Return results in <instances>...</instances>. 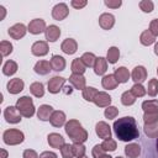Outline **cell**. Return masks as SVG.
I'll use <instances>...</instances> for the list:
<instances>
[{
	"instance_id": "obj_52",
	"label": "cell",
	"mask_w": 158,
	"mask_h": 158,
	"mask_svg": "<svg viewBox=\"0 0 158 158\" xmlns=\"http://www.w3.org/2000/svg\"><path fill=\"white\" fill-rule=\"evenodd\" d=\"M40 158H58V156H57L54 152L46 151V152H42V153L40 154Z\"/></svg>"
},
{
	"instance_id": "obj_21",
	"label": "cell",
	"mask_w": 158,
	"mask_h": 158,
	"mask_svg": "<svg viewBox=\"0 0 158 158\" xmlns=\"http://www.w3.org/2000/svg\"><path fill=\"white\" fill-rule=\"evenodd\" d=\"M53 114V107L51 105H41L37 110V117L41 121H49L51 116Z\"/></svg>"
},
{
	"instance_id": "obj_26",
	"label": "cell",
	"mask_w": 158,
	"mask_h": 158,
	"mask_svg": "<svg viewBox=\"0 0 158 158\" xmlns=\"http://www.w3.org/2000/svg\"><path fill=\"white\" fill-rule=\"evenodd\" d=\"M125 154L127 158H137L141 154V146L138 143H128L125 147Z\"/></svg>"
},
{
	"instance_id": "obj_42",
	"label": "cell",
	"mask_w": 158,
	"mask_h": 158,
	"mask_svg": "<svg viewBox=\"0 0 158 158\" xmlns=\"http://www.w3.org/2000/svg\"><path fill=\"white\" fill-rule=\"evenodd\" d=\"M0 51H1V54L4 57H6L12 52V44L9 41H1L0 42Z\"/></svg>"
},
{
	"instance_id": "obj_9",
	"label": "cell",
	"mask_w": 158,
	"mask_h": 158,
	"mask_svg": "<svg viewBox=\"0 0 158 158\" xmlns=\"http://www.w3.org/2000/svg\"><path fill=\"white\" fill-rule=\"evenodd\" d=\"M27 31H28V30L26 28V26H25L23 23H15L14 26H11V27L9 28L7 33L10 35L11 38H14V40H20V38H22V37L26 35Z\"/></svg>"
},
{
	"instance_id": "obj_5",
	"label": "cell",
	"mask_w": 158,
	"mask_h": 158,
	"mask_svg": "<svg viewBox=\"0 0 158 158\" xmlns=\"http://www.w3.org/2000/svg\"><path fill=\"white\" fill-rule=\"evenodd\" d=\"M21 114L17 110L16 106H7L4 110V117L6 118V121L9 123H19L22 118H21Z\"/></svg>"
},
{
	"instance_id": "obj_61",
	"label": "cell",
	"mask_w": 158,
	"mask_h": 158,
	"mask_svg": "<svg viewBox=\"0 0 158 158\" xmlns=\"http://www.w3.org/2000/svg\"><path fill=\"white\" fill-rule=\"evenodd\" d=\"M157 74H158V68H157Z\"/></svg>"
},
{
	"instance_id": "obj_38",
	"label": "cell",
	"mask_w": 158,
	"mask_h": 158,
	"mask_svg": "<svg viewBox=\"0 0 158 158\" xmlns=\"http://www.w3.org/2000/svg\"><path fill=\"white\" fill-rule=\"evenodd\" d=\"M72 148H73V154H74V157L79 158V157H84V156H85L86 147H85L83 143H73V144H72Z\"/></svg>"
},
{
	"instance_id": "obj_20",
	"label": "cell",
	"mask_w": 158,
	"mask_h": 158,
	"mask_svg": "<svg viewBox=\"0 0 158 158\" xmlns=\"http://www.w3.org/2000/svg\"><path fill=\"white\" fill-rule=\"evenodd\" d=\"M69 83L75 88V89H78V90H84L86 86H85V84H86V79L81 75V74H72L70 77H69Z\"/></svg>"
},
{
	"instance_id": "obj_49",
	"label": "cell",
	"mask_w": 158,
	"mask_h": 158,
	"mask_svg": "<svg viewBox=\"0 0 158 158\" xmlns=\"http://www.w3.org/2000/svg\"><path fill=\"white\" fill-rule=\"evenodd\" d=\"M149 31L157 37L158 36V19H154L149 23Z\"/></svg>"
},
{
	"instance_id": "obj_45",
	"label": "cell",
	"mask_w": 158,
	"mask_h": 158,
	"mask_svg": "<svg viewBox=\"0 0 158 158\" xmlns=\"http://www.w3.org/2000/svg\"><path fill=\"white\" fill-rule=\"evenodd\" d=\"M104 115H105V117H106V118H109V120L115 118V117L118 115V109H117V107H115V106H107V107L105 109Z\"/></svg>"
},
{
	"instance_id": "obj_51",
	"label": "cell",
	"mask_w": 158,
	"mask_h": 158,
	"mask_svg": "<svg viewBox=\"0 0 158 158\" xmlns=\"http://www.w3.org/2000/svg\"><path fill=\"white\" fill-rule=\"evenodd\" d=\"M72 6L74 7V9H81V7H84V6H86V4H88V1L86 0H81V1H78V0H72Z\"/></svg>"
},
{
	"instance_id": "obj_28",
	"label": "cell",
	"mask_w": 158,
	"mask_h": 158,
	"mask_svg": "<svg viewBox=\"0 0 158 158\" xmlns=\"http://www.w3.org/2000/svg\"><path fill=\"white\" fill-rule=\"evenodd\" d=\"M144 133L149 138H158V121L153 123H144Z\"/></svg>"
},
{
	"instance_id": "obj_34",
	"label": "cell",
	"mask_w": 158,
	"mask_h": 158,
	"mask_svg": "<svg viewBox=\"0 0 158 158\" xmlns=\"http://www.w3.org/2000/svg\"><path fill=\"white\" fill-rule=\"evenodd\" d=\"M144 112H158V100H146L142 102Z\"/></svg>"
},
{
	"instance_id": "obj_17",
	"label": "cell",
	"mask_w": 158,
	"mask_h": 158,
	"mask_svg": "<svg viewBox=\"0 0 158 158\" xmlns=\"http://www.w3.org/2000/svg\"><path fill=\"white\" fill-rule=\"evenodd\" d=\"M65 114L60 110H57V111H53L51 118H49V122L53 127H62L64 123H65Z\"/></svg>"
},
{
	"instance_id": "obj_43",
	"label": "cell",
	"mask_w": 158,
	"mask_h": 158,
	"mask_svg": "<svg viewBox=\"0 0 158 158\" xmlns=\"http://www.w3.org/2000/svg\"><path fill=\"white\" fill-rule=\"evenodd\" d=\"M153 7H154V4L151 1V0H142L139 1V9L143 11V12H152L153 11Z\"/></svg>"
},
{
	"instance_id": "obj_32",
	"label": "cell",
	"mask_w": 158,
	"mask_h": 158,
	"mask_svg": "<svg viewBox=\"0 0 158 158\" xmlns=\"http://www.w3.org/2000/svg\"><path fill=\"white\" fill-rule=\"evenodd\" d=\"M16 72H17V63L15 60H7V62H5V64L2 67V73L5 75L10 77V75H14Z\"/></svg>"
},
{
	"instance_id": "obj_47",
	"label": "cell",
	"mask_w": 158,
	"mask_h": 158,
	"mask_svg": "<svg viewBox=\"0 0 158 158\" xmlns=\"http://www.w3.org/2000/svg\"><path fill=\"white\" fill-rule=\"evenodd\" d=\"M91 154H93L94 158H101L105 154V151L102 149L101 144H95L94 148H93V151H91Z\"/></svg>"
},
{
	"instance_id": "obj_60",
	"label": "cell",
	"mask_w": 158,
	"mask_h": 158,
	"mask_svg": "<svg viewBox=\"0 0 158 158\" xmlns=\"http://www.w3.org/2000/svg\"><path fill=\"white\" fill-rule=\"evenodd\" d=\"M116 158H122V157H120V156H118V157H116Z\"/></svg>"
},
{
	"instance_id": "obj_55",
	"label": "cell",
	"mask_w": 158,
	"mask_h": 158,
	"mask_svg": "<svg viewBox=\"0 0 158 158\" xmlns=\"http://www.w3.org/2000/svg\"><path fill=\"white\" fill-rule=\"evenodd\" d=\"M0 152H1V157L0 158H7V152L5 149H1Z\"/></svg>"
},
{
	"instance_id": "obj_35",
	"label": "cell",
	"mask_w": 158,
	"mask_h": 158,
	"mask_svg": "<svg viewBox=\"0 0 158 158\" xmlns=\"http://www.w3.org/2000/svg\"><path fill=\"white\" fill-rule=\"evenodd\" d=\"M99 94V91L93 88V86H86L84 90H83V98L86 100V101H94V99L96 98V95Z\"/></svg>"
},
{
	"instance_id": "obj_40",
	"label": "cell",
	"mask_w": 158,
	"mask_h": 158,
	"mask_svg": "<svg viewBox=\"0 0 158 158\" xmlns=\"http://www.w3.org/2000/svg\"><path fill=\"white\" fill-rule=\"evenodd\" d=\"M130 91L133 94L135 98H142V96H144L146 93H147V90L144 89V86H143L142 84H135V85L131 88Z\"/></svg>"
},
{
	"instance_id": "obj_53",
	"label": "cell",
	"mask_w": 158,
	"mask_h": 158,
	"mask_svg": "<svg viewBox=\"0 0 158 158\" xmlns=\"http://www.w3.org/2000/svg\"><path fill=\"white\" fill-rule=\"evenodd\" d=\"M63 89H64V90H63V93H64V94H67V95H68V94H72V91H73L72 86H69V85H68V86H64Z\"/></svg>"
},
{
	"instance_id": "obj_58",
	"label": "cell",
	"mask_w": 158,
	"mask_h": 158,
	"mask_svg": "<svg viewBox=\"0 0 158 158\" xmlns=\"http://www.w3.org/2000/svg\"><path fill=\"white\" fill-rule=\"evenodd\" d=\"M156 147H157V152H158V138H157V142H156Z\"/></svg>"
},
{
	"instance_id": "obj_23",
	"label": "cell",
	"mask_w": 158,
	"mask_h": 158,
	"mask_svg": "<svg viewBox=\"0 0 158 158\" xmlns=\"http://www.w3.org/2000/svg\"><path fill=\"white\" fill-rule=\"evenodd\" d=\"M51 67L54 72H62L65 68V59L62 56L54 54L52 56V59H51Z\"/></svg>"
},
{
	"instance_id": "obj_48",
	"label": "cell",
	"mask_w": 158,
	"mask_h": 158,
	"mask_svg": "<svg viewBox=\"0 0 158 158\" xmlns=\"http://www.w3.org/2000/svg\"><path fill=\"white\" fill-rule=\"evenodd\" d=\"M104 2H105V5L107 7H111V9H118L122 5L121 0H105Z\"/></svg>"
},
{
	"instance_id": "obj_59",
	"label": "cell",
	"mask_w": 158,
	"mask_h": 158,
	"mask_svg": "<svg viewBox=\"0 0 158 158\" xmlns=\"http://www.w3.org/2000/svg\"><path fill=\"white\" fill-rule=\"evenodd\" d=\"M79 158H88V157H85V156H84V157H79Z\"/></svg>"
},
{
	"instance_id": "obj_1",
	"label": "cell",
	"mask_w": 158,
	"mask_h": 158,
	"mask_svg": "<svg viewBox=\"0 0 158 158\" xmlns=\"http://www.w3.org/2000/svg\"><path fill=\"white\" fill-rule=\"evenodd\" d=\"M114 132L122 142H130L139 137V131L136 120L132 116H125L114 122Z\"/></svg>"
},
{
	"instance_id": "obj_39",
	"label": "cell",
	"mask_w": 158,
	"mask_h": 158,
	"mask_svg": "<svg viewBox=\"0 0 158 158\" xmlns=\"http://www.w3.org/2000/svg\"><path fill=\"white\" fill-rule=\"evenodd\" d=\"M147 93L149 96L154 98L158 94V79H151L148 81V86H147Z\"/></svg>"
},
{
	"instance_id": "obj_13",
	"label": "cell",
	"mask_w": 158,
	"mask_h": 158,
	"mask_svg": "<svg viewBox=\"0 0 158 158\" xmlns=\"http://www.w3.org/2000/svg\"><path fill=\"white\" fill-rule=\"evenodd\" d=\"M132 80L135 81V84H141L142 81H144L147 79V70L142 65H137L133 70H132Z\"/></svg>"
},
{
	"instance_id": "obj_7",
	"label": "cell",
	"mask_w": 158,
	"mask_h": 158,
	"mask_svg": "<svg viewBox=\"0 0 158 158\" xmlns=\"http://www.w3.org/2000/svg\"><path fill=\"white\" fill-rule=\"evenodd\" d=\"M46 28H47V27H46V22H44V20H42V19H35V20H32V21L28 23V26H27L28 32L32 33V35H40V33L44 32Z\"/></svg>"
},
{
	"instance_id": "obj_16",
	"label": "cell",
	"mask_w": 158,
	"mask_h": 158,
	"mask_svg": "<svg viewBox=\"0 0 158 158\" xmlns=\"http://www.w3.org/2000/svg\"><path fill=\"white\" fill-rule=\"evenodd\" d=\"M60 49L65 53V54H74L78 49V43L73 38H67L62 42L60 44Z\"/></svg>"
},
{
	"instance_id": "obj_10",
	"label": "cell",
	"mask_w": 158,
	"mask_h": 158,
	"mask_svg": "<svg viewBox=\"0 0 158 158\" xmlns=\"http://www.w3.org/2000/svg\"><path fill=\"white\" fill-rule=\"evenodd\" d=\"M95 132L96 135L99 136V138H102V139H109L111 138V127L104 122V121H99L95 126Z\"/></svg>"
},
{
	"instance_id": "obj_50",
	"label": "cell",
	"mask_w": 158,
	"mask_h": 158,
	"mask_svg": "<svg viewBox=\"0 0 158 158\" xmlns=\"http://www.w3.org/2000/svg\"><path fill=\"white\" fill-rule=\"evenodd\" d=\"M22 157L23 158H40L37 152L33 151V149H25L23 153H22Z\"/></svg>"
},
{
	"instance_id": "obj_37",
	"label": "cell",
	"mask_w": 158,
	"mask_h": 158,
	"mask_svg": "<svg viewBox=\"0 0 158 158\" xmlns=\"http://www.w3.org/2000/svg\"><path fill=\"white\" fill-rule=\"evenodd\" d=\"M135 101H136V98L133 96V94L131 91H125L121 95V102L125 106H131L135 104Z\"/></svg>"
},
{
	"instance_id": "obj_33",
	"label": "cell",
	"mask_w": 158,
	"mask_h": 158,
	"mask_svg": "<svg viewBox=\"0 0 158 158\" xmlns=\"http://www.w3.org/2000/svg\"><path fill=\"white\" fill-rule=\"evenodd\" d=\"M120 58V51L117 47H110L106 54V60L111 64H115Z\"/></svg>"
},
{
	"instance_id": "obj_30",
	"label": "cell",
	"mask_w": 158,
	"mask_h": 158,
	"mask_svg": "<svg viewBox=\"0 0 158 158\" xmlns=\"http://www.w3.org/2000/svg\"><path fill=\"white\" fill-rule=\"evenodd\" d=\"M85 70H86V67L83 63L81 58H75L72 62V72H73V74H81L83 75Z\"/></svg>"
},
{
	"instance_id": "obj_44",
	"label": "cell",
	"mask_w": 158,
	"mask_h": 158,
	"mask_svg": "<svg viewBox=\"0 0 158 158\" xmlns=\"http://www.w3.org/2000/svg\"><path fill=\"white\" fill-rule=\"evenodd\" d=\"M60 154L63 158H73L74 154H73V148H72V144L69 143H65L62 148H60Z\"/></svg>"
},
{
	"instance_id": "obj_22",
	"label": "cell",
	"mask_w": 158,
	"mask_h": 158,
	"mask_svg": "<svg viewBox=\"0 0 158 158\" xmlns=\"http://www.w3.org/2000/svg\"><path fill=\"white\" fill-rule=\"evenodd\" d=\"M35 72L40 75H47L51 70H52V67H51V62L48 60H38L36 64H35Z\"/></svg>"
},
{
	"instance_id": "obj_2",
	"label": "cell",
	"mask_w": 158,
	"mask_h": 158,
	"mask_svg": "<svg viewBox=\"0 0 158 158\" xmlns=\"http://www.w3.org/2000/svg\"><path fill=\"white\" fill-rule=\"evenodd\" d=\"M64 130L74 143H84L88 139V132L81 127V123L78 120H69L65 123Z\"/></svg>"
},
{
	"instance_id": "obj_46",
	"label": "cell",
	"mask_w": 158,
	"mask_h": 158,
	"mask_svg": "<svg viewBox=\"0 0 158 158\" xmlns=\"http://www.w3.org/2000/svg\"><path fill=\"white\" fill-rule=\"evenodd\" d=\"M144 123H153L158 121V112H144L143 115Z\"/></svg>"
},
{
	"instance_id": "obj_18",
	"label": "cell",
	"mask_w": 158,
	"mask_h": 158,
	"mask_svg": "<svg viewBox=\"0 0 158 158\" xmlns=\"http://www.w3.org/2000/svg\"><path fill=\"white\" fill-rule=\"evenodd\" d=\"M47 141H48V144L52 147V148H62L64 144H65V142H64V138L59 135V133H56V132H53V133H49L48 135V137H47Z\"/></svg>"
},
{
	"instance_id": "obj_4",
	"label": "cell",
	"mask_w": 158,
	"mask_h": 158,
	"mask_svg": "<svg viewBox=\"0 0 158 158\" xmlns=\"http://www.w3.org/2000/svg\"><path fill=\"white\" fill-rule=\"evenodd\" d=\"M2 138H4V142L9 146H16V144H20L23 142L25 139V136H23V132H21L20 130H16V128H10V130H6L2 135Z\"/></svg>"
},
{
	"instance_id": "obj_3",
	"label": "cell",
	"mask_w": 158,
	"mask_h": 158,
	"mask_svg": "<svg viewBox=\"0 0 158 158\" xmlns=\"http://www.w3.org/2000/svg\"><path fill=\"white\" fill-rule=\"evenodd\" d=\"M16 107L23 117H32L35 115V105L30 96H21L17 99Z\"/></svg>"
},
{
	"instance_id": "obj_54",
	"label": "cell",
	"mask_w": 158,
	"mask_h": 158,
	"mask_svg": "<svg viewBox=\"0 0 158 158\" xmlns=\"http://www.w3.org/2000/svg\"><path fill=\"white\" fill-rule=\"evenodd\" d=\"M0 10H1V12H2V14H1V16H0V20H2V19L5 17V14H6V12H5V9H4V6H0Z\"/></svg>"
},
{
	"instance_id": "obj_6",
	"label": "cell",
	"mask_w": 158,
	"mask_h": 158,
	"mask_svg": "<svg viewBox=\"0 0 158 158\" xmlns=\"http://www.w3.org/2000/svg\"><path fill=\"white\" fill-rule=\"evenodd\" d=\"M68 14H69L68 6H67V4H64V2L57 4V5L53 7V10H52V17H53L54 20H57V21L64 20V19L68 16Z\"/></svg>"
},
{
	"instance_id": "obj_31",
	"label": "cell",
	"mask_w": 158,
	"mask_h": 158,
	"mask_svg": "<svg viewBox=\"0 0 158 158\" xmlns=\"http://www.w3.org/2000/svg\"><path fill=\"white\" fill-rule=\"evenodd\" d=\"M30 91H31V94H32L33 96H36V98H42V96L44 95V86H43V84L40 83V81H35V83H32V84L30 85Z\"/></svg>"
},
{
	"instance_id": "obj_15",
	"label": "cell",
	"mask_w": 158,
	"mask_h": 158,
	"mask_svg": "<svg viewBox=\"0 0 158 158\" xmlns=\"http://www.w3.org/2000/svg\"><path fill=\"white\" fill-rule=\"evenodd\" d=\"M111 96L107 94V93H105V91H99V94L96 95V98L94 99V104L98 106V107H107V106H110V104H111Z\"/></svg>"
},
{
	"instance_id": "obj_29",
	"label": "cell",
	"mask_w": 158,
	"mask_h": 158,
	"mask_svg": "<svg viewBox=\"0 0 158 158\" xmlns=\"http://www.w3.org/2000/svg\"><path fill=\"white\" fill-rule=\"evenodd\" d=\"M139 42L143 44V46H151L156 42V36L149 31V30H146L141 33L139 36Z\"/></svg>"
},
{
	"instance_id": "obj_25",
	"label": "cell",
	"mask_w": 158,
	"mask_h": 158,
	"mask_svg": "<svg viewBox=\"0 0 158 158\" xmlns=\"http://www.w3.org/2000/svg\"><path fill=\"white\" fill-rule=\"evenodd\" d=\"M114 75L117 80V83H121V84L128 81V79H130V72L126 67H118L117 69H115Z\"/></svg>"
},
{
	"instance_id": "obj_57",
	"label": "cell",
	"mask_w": 158,
	"mask_h": 158,
	"mask_svg": "<svg viewBox=\"0 0 158 158\" xmlns=\"http://www.w3.org/2000/svg\"><path fill=\"white\" fill-rule=\"evenodd\" d=\"M101 158H112V157H111V156H109V154H104Z\"/></svg>"
},
{
	"instance_id": "obj_19",
	"label": "cell",
	"mask_w": 158,
	"mask_h": 158,
	"mask_svg": "<svg viewBox=\"0 0 158 158\" xmlns=\"http://www.w3.org/2000/svg\"><path fill=\"white\" fill-rule=\"evenodd\" d=\"M44 35H46V40H47L48 42H56V41L59 38V36H60V30H59V27L56 26V25H49V26L46 28Z\"/></svg>"
},
{
	"instance_id": "obj_41",
	"label": "cell",
	"mask_w": 158,
	"mask_h": 158,
	"mask_svg": "<svg viewBox=\"0 0 158 158\" xmlns=\"http://www.w3.org/2000/svg\"><path fill=\"white\" fill-rule=\"evenodd\" d=\"M101 147L105 152H114L117 148V144H116L115 139L109 138V139H104V142L101 143Z\"/></svg>"
},
{
	"instance_id": "obj_14",
	"label": "cell",
	"mask_w": 158,
	"mask_h": 158,
	"mask_svg": "<svg viewBox=\"0 0 158 158\" xmlns=\"http://www.w3.org/2000/svg\"><path fill=\"white\" fill-rule=\"evenodd\" d=\"M23 86H25V83L22 79L14 78L7 83V91L10 94H19L23 90Z\"/></svg>"
},
{
	"instance_id": "obj_12",
	"label": "cell",
	"mask_w": 158,
	"mask_h": 158,
	"mask_svg": "<svg viewBox=\"0 0 158 158\" xmlns=\"http://www.w3.org/2000/svg\"><path fill=\"white\" fill-rule=\"evenodd\" d=\"M99 25L102 30H111L115 25V17L114 15L109 14V12H105V14H101L100 17H99Z\"/></svg>"
},
{
	"instance_id": "obj_8",
	"label": "cell",
	"mask_w": 158,
	"mask_h": 158,
	"mask_svg": "<svg viewBox=\"0 0 158 158\" xmlns=\"http://www.w3.org/2000/svg\"><path fill=\"white\" fill-rule=\"evenodd\" d=\"M64 83H65V79L62 78V77H53L52 79H49L47 86H48V91L51 94H58L63 86H64Z\"/></svg>"
},
{
	"instance_id": "obj_24",
	"label": "cell",
	"mask_w": 158,
	"mask_h": 158,
	"mask_svg": "<svg viewBox=\"0 0 158 158\" xmlns=\"http://www.w3.org/2000/svg\"><path fill=\"white\" fill-rule=\"evenodd\" d=\"M107 70V60L104 57L96 58V62L94 64V72L96 75H104Z\"/></svg>"
},
{
	"instance_id": "obj_27",
	"label": "cell",
	"mask_w": 158,
	"mask_h": 158,
	"mask_svg": "<svg viewBox=\"0 0 158 158\" xmlns=\"http://www.w3.org/2000/svg\"><path fill=\"white\" fill-rule=\"evenodd\" d=\"M117 80L115 78L114 74H109V75H104V78L101 79V85L104 89H107V90H112V89H116L117 86Z\"/></svg>"
},
{
	"instance_id": "obj_56",
	"label": "cell",
	"mask_w": 158,
	"mask_h": 158,
	"mask_svg": "<svg viewBox=\"0 0 158 158\" xmlns=\"http://www.w3.org/2000/svg\"><path fill=\"white\" fill-rule=\"evenodd\" d=\"M154 53L158 56V42L156 43V46H154Z\"/></svg>"
},
{
	"instance_id": "obj_36",
	"label": "cell",
	"mask_w": 158,
	"mask_h": 158,
	"mask_svg": "<svg viewBox=\"0 0 158 158\" xmlns=\"http://www.w3.org/2000/svg\"><path fill=\"white\" fill-rule=\"evenodd\" d=\"M81 60H83V63L85 64V67H94V64H95V62H96V57H95V54L94 53H91V52H85L83 56H81Z\"/></svg>"
},
{
	"instance_id": "obj_11",
	"label": "cell",
	"mask_w": 158,
	"mask_h": 158,
	"mask_svg": "<svg viewBox=\"0 0 158 158\" xmlns=\"http://www.w3.org/2000/svg\"><path fill=\"white\" fill-rule=\"evenodd\" d=\"M48 43L46 41H37L32 44L31 47V52L33 56H37V57H43L48 53Z\"/></svg>"
}]
</instances>
